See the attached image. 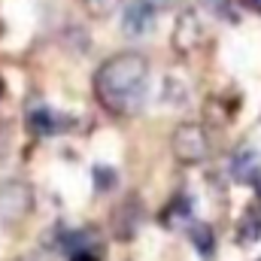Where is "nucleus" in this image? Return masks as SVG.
I'll list each match as a JSON object with an SVG mask.
<instances>
[{"instance_id": "obj_1", "label": "nucleus", "mask_w": 261, "mask_h": 261, "mask_svg": "<svg viewBox=\"0 0 261 261\" xmlns=\"http://www.w3.org/2000/svg\"><path fill=\"white\" fill-rule=\"evenodd\" d=\"M149 61L140 52H122L107 58L94 73V94L100 107L113 116H130L146 100Z\"/></svg>"}, {"instance_id": "obj_2", "label": "nucleus", "mask_w": 261, "mask_h": 261, "mask_svg": "<svg viewBox=\"0 0 261 261\" xmlns=\"http://www.w3.org/2000/svg\"><path fill=\"white\" fill-rule=\"evenodd\" d=\"M34 210V192L28 182L9 179L0 186V222L3 225H18L31 216Z\"/></svg>"}, {"instance_id": "obj_3", "label": "nucleus", "mask_w": 261, "mask_h": 261, "mask_svg": "<svg viewBox=\"0 0 261 261\" xmlns=\"http://www.w3.org/2000/svg\"><path fill=\"white\" fill-rule=\"evenodd\" d=\"M170 146H173L176 161H182V164H197V161H203L206 152H210L206 130L200 128V125H195V122H182L179 128L173 130Z\"/></svg>"}, {"instance_id": "obj_4", "label": "nucleus", "mask_w": 261, "mask_h": 261, "mask_svg": "<svg viewBox=\"0 0 261 261\" xmlns=\"http://www.w3.org/2000/svg\"><path fill=\"white\" fill-rule=\"evenodd\" d=\"M152 28H155V3L152 0H130L125 9L122 31L128 37H146Z\"/></svg>"}, {"instance_id": "obj_5", "label": "nucleus", "mask_w": 261, "mask_h": 261, "mask_svg": "<svg viewBox=\"0 0 261 261\" xmlns=\"http://www.w3.org/2000/svg\"><path fill=\"white\" fill-rule=\"evenodd\" d=\"M200 43V21H197V12L195 9H182L179 12V21L173 28V46L179 52H189Z\"/></svg>"}, {"instance_id": "obj_6", "label": "nucleus", "mask_w": 261, "mask_h": 261, "mask_svg": "<svg viewBox=\"0 0 261 261\" xmlns=\"http://www.w3.org/2000/svg\"><path fill=\"white\" fill-rule=\"evenodd\" d=\"M261 173V155L255 149H240L234 158H231V176L240 182V186H252Z\"/></svg>"}, {"instance_id": "obj_7", "label": "nucleus", "mask_w": 261, "mask_h": 261, "mask_svg": "<svg viewBox=\"0 0 261 261\" xmlns=\"http://www.w3.org/2000/svg\"><path fill=\"white\" fill-rule=\"evenodd\" d=\"M28 128L34 134H40V137H52V134H61V130L70 128V119L61 116V113H52V110L40 107V110H34L28 116Z\"/></svg>"}, {"instance_id": "obj_8", "label": "nucleus", "mask_w": 261, "mask_h": 261, "mask_svg": "<svg viewBox=\"0 0 261 261\" xmlns=\"http://www.w3.org/2000/svg\"><path fill=\"white\" fill-rule=\"evenodd\" d=\"M192 222V197L189 195H176L164 210H161V225L176 231V228H186Z\"/></svg>"}, {"instance_id": "obj_9", "label": "nucleus", "mask_w": 261, "mask_h": 261, "mask_svg": "<svg viewBox=\"0 0 261 261\" xmlns=\"http://www.w3.org/2000/svg\"><path fill=\"white\" fill-rule=\"evenodd\" d=\"M237 240L243 246H252L255 240H261V206L258 203H252V206L243 210V216L237 222Z\"/></svg>"}, {"instance_id": "obj_10", "label": "nucleus", "mask_w": 261, "mask_h": 261, "mask_svg": "<svg viewBox=\"0 0 261 261\" xmlns=\"http://www.w3.org/2000/svg\"><path fill=\"white\" fill-rule=\"evenodd\" d=\"M189 240H192V246L200 252V258H213V255H216V234H213L210 225L192 222V225H189Z\"/></svg>"}, {"instance_id": "obj_11", "label": "nucleus", "mask_w": 261, "mask_h": 261, "mask_svg": "<svg viewBox=\"0 0 261 261\" xmlns=\"http://www.w3.org/2000/svg\"><path fill=\"white\" fill-rule=\"evenodd\" d=\"M119 6H122V0H82V9L91 18H110Z\"/></svg>"}, {"instance_id": "obj_12", "label": "nucleus", "mask_w": 261, "mask_h": 261, "mask_svg": "<svg viewBox=\"0 0 261 261\" xmlns=\"http://www.w3.org/2000/svg\"><path fill=\"white\" fill-rule=\"evenodd\" d=\"M116 182H119V176H116L113 167H107V164L94 167V189L97 192H110V189H116Z\"/></svg>"}, {"instance_id": "obj_13", "label": "nucleus", "mask_w": 261, "mask_h": 261, "mask_svg": "<svg viewBox=\"0 0 261 261\" xmlns=\"http://www.w3.org/2000/svg\"><path fill=\"white\" fill-rule=\"evenodd\" d=\"M70 261H100V255L94 252V249H79V252H73Z\"/></svg>"}, {"instance_id": "obj_14", "label": "nucleus", "mask_w": 261, "mask_h": 261, "mask_svg": "<svg viewBox=\"0 0 261 261\" xmlns=\"http://www.w3.org/2000/svg\"><path fill=\"white\" fill-rule=\"evenodd\" d=\"M200 3H203L206 9H225V6H228V0H200Z\"/></svg>"}, {"instance_id": "obj_15", "label": "nucleus", "mask_w": 261, "mask_h": 261, "mask_svg": "<svg viewBox=\"0 0 261 261\" xmlns=\"http://www.w3.org/2000/svg\"><path fill=\"white\" fill-rule=\"evenodd\" d=\"M252 186H255V195H258V200H261V173H258V179H255Z\"/></svg>"}, {"instance_id": "obj_16", "label": "nucleus", "mask_w": 261, "mask_h": 261, "mask_svg": "<svg viewBox=\"0 0 261 261\" xmlns=\"http://www.w3.org/2000/svg\"><path fill=\"white\" fill-rule=\"evenodd\" d=\"M246 3H249V6H252L255 12H261V0H246Z\"/></svg>"}, {"instance_id": "obj_17", "label": "nucleus", "mask_w": 261, "mask_h": 261, "mask_svg": "<svg viewBox=\"0 0 261 261\" xmlns=\"http://www.w3.org/2000/svg\"><path fill=\"white\" fill-rule=\"evenodd\" d=\"M0 97H3V82H0Z\"/></svg>"}, {"instance_id": "obj_18", "label": "nucleus", "mask_w": 261, "mask_h": 261, "mask_svg": "<svg viewBox=\"0 0 261 261\" xmlns=\"http://www.w3.org/2000/svg\"><path fill=\"white\" fill-rule=\"evenodd\" d=\"M258 261H261V258H258Z\"/></svg>"}]
</instances>
